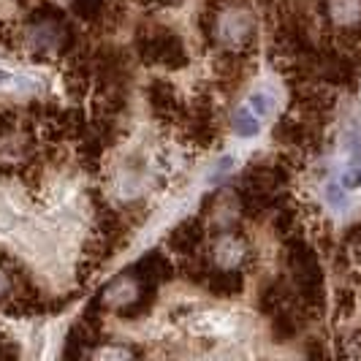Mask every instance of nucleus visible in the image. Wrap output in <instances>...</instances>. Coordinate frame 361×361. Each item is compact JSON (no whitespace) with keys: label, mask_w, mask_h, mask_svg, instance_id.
<instances>
[{"label":"nucleus","mask_w":361,"mask_h":361,"mask_svg":"<svg viewBox=\"0 0 361 361\" xmlns=\"http://www.w3.org/2000/svg\"><path fill=\"white\" fill-rule=\"evenodd\" d=\"M288 269L302 305L305 307H321V302H324V274H321L318 255L312 253L307 242L293 239L288 245Z\"/></svg>","instance_id":"obj_1"},{"label":"nucleus","mask_w":361,"mask_h":361,"mask_svg":"<svg viewBox=\"0 0 361 361\" xmlns=\"http://www.w3.org/2000/svg\"><path fill=\"white\" fill-rule=\"evenodd\" d=\"M136 49L142 54V60L149 66H161V68H171V71L188 66V52H185L182 38L174 30L161 27V25L139 30Z\"/></svg>","instance_id":"obj_2"},{"label":"nucleus","mask_w":361,"mask_h":361,"mask_svg":"<svg viewBox=\"0 0 361 361\" xmlns=\"http://www.w3.org/2000/svg\"><path fill=\"white\" fill-rule=\"evenodd\" d=\"M204 242V223L199 217H188L169 234V247L180 255H196Z\"/></svg>","instance_id":"obj_3"},{"label":"nucleus","mask_w":361,"mask_h":361,"mask_svg":"<svg viewBox=\"0 0 361 361\" xmlns=\"http://www.w3.org/2000/svg\"><path fill=\"white\" fill-rule=\"evenodd\" d=\"M128 271H130V274H136L142 283L161 286L163 280H169V277L174 274V267H171V261L166 258V253L152 250V253H147L145 258H139V261H136Z\"/></svg>","instance_id":"obj_4"},{"label":"nucleus","mask_w":361,"mask_h":361,"mask_svg":"<svg viewBox=\"0 0 361 361\" xmlns=\"http://www.w3.org/2000/svg\"><path fill=\"white\" fill-rule=\"evenodd\" d=\"M201 283L220 299H234L245 288V277L239 269H204Z\"/></svg>","instance_id":"obj_5"},{"label":"nucleus","mask_w":361,"mask_h":361,"mask_svg":"<svg viewBox=\"0 0 361 361\" xmlns=\"http://www.w3.org/2000/svg\"><path fill=\"white\" fill-rule=\"evenodd\" d=\"M147 98H149V106H152V111L158 117H177V111H180V95H177V90L169 82H163V79L152 82L149 90H147Z\"/></svg>","instance_id":"obj_6"},{"label":"nucleus","mask_w":361,"mask_h":361,"mask_svg":"<svg viewBox=\"0 0 361 361\" xmlns=\"http://www.w3.org/2000/svg\"><path fill=\"white\" fill-rule=\"evenodd\" d=\"M106 6L109 0H71V8L82 19H87V22H95V19L104 17L106 14Z\"/></svg>","instance_id":"obj_7"},{"label":"nucleus","mask_w":361,"mask_h":361,"mask_svg":"<svg viewBox=\"0 0 361 361\" xmlns=\"http://www.w3.org/2000/svg\"><path fill=\"white\" fill-rule=\"evenodd\" d=\"M258 128H261V123H258V114H255V111H250V109H239V111H236L234 130L239 136H255Z\"/></svg>","instance_id":"obj_8"},{"label":"nucleus","mask_w":361,"mask_h":361,"mask_svg":"<svg viewBox=\"0 0 361 361\" xmlns=\"http://www.w3.org/2000/svg\"><path fill=\"white\" fill-rule=\"evenodd\" d=\"M345 188H361V166H353L348 174L343 177Z\"/></svg>","instance_id":"obj_9"},{"label":"nucleus","mask_w":361,"mask_h":361,"mask_svg":"<svg viewBox=\"0 0 361 361\" xmlns=\"http://www.w3.org/2000/svg\"><path fill=\"white\" fill-rule=\"evenodd\" d=\"M253 109H255V114H258V117H264V114H267V111L271 109L269 95H255V98H253Z\"/></svg>","instance_id":"obj_10"}]
</instances>
